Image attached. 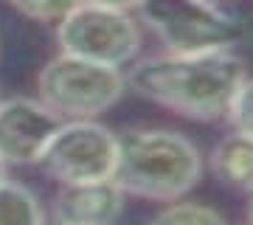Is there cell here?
Wrapping results in <instances>:
<instances>
[{
	"label": "cell",
	"mask_w": 253,
	"mask_h": 225,
	"mask_svg": "<svg viewBox=\"0 0 253 225\" xmlns=\"http://www.w3.org/2000/svg\"><path fill=\"white\" fill-rule=\"evenodd\" d=\"M248 71L234 51L149 56L126 73V88L191 121H217L228 116Z\"/></svg>",
	"instance_id": "6da1fadb"
},
{
	"label": "cell",
	"mask_w": 253,
	"mask_h": 225,
	"mask_svg": "<svg viewBox=\"0 0 253 225\" xmlns=\"http://www.w3.org/2000/svg\"><path fill=\"white\" fill-rule=\"evenodd\" d=\"M200 178V149L177 130L141 127L118 135V161L113 180L126 194L155 203H172L189 194Z\"/></svg>",
	"instance_id": "7a4b0ae2"
},
{
	"label": "cell",
	"mask_w": 253,
	"mask_h": 225,
	"mask_svg": "<svg viewBox=\"0 0 253 225\" xmlns=\"http://www.w3.org/2000/svg\"><path fill=\"white\" fill-rule=\"evenodd\" d=\"M126 90V76L121 68L101 65L84 56L62 51L40 71L37 79V96L51 107L62 121L71 118H96Z\"/></svg>",
	"instance_id": "3957f363"
},
{
	"label": "cell",
	"mask_w": 253,
	"mask_h": 225,
	"mask_svg": "<svg viewBox=\"0 0 253 225\" xmlns=\"http://www.w3.org/2000/svg\"><path fill=\"white\" fill-rule=\"evenodd\" d=\"M138 11L169 54L234 51L245 34L239 20L206 0H141Z\"/></svg>",
	"instance_id": "277c9868"
},
{
	"label": "cell",
	"mask_w": 253,
	"mask_h": 225,
	"mask_svg": "<svg viewBox=\"0 0 253 225\" xmlns=\"http://www.w3.org/2000/svg\"><path fill=\"white\" fill-rule=\"evenodd\" d=\"M59 48L93 62L124 68L141 48V28L124 9L84 3L73 6L56 26Z\"/></svg>",
	"instance_id": "5b68a950"
},
{
	"label": "cell",
	"mask_w": 253,
	"mask_h": 225,
	"mask_svg": "<svg viewBox=\"0 0 253 225\" xmlns=\"http://www.w3.org/2000/svg\"><path fill=\"white\" fill-rule=\"evenodd\" d=\"M116 161L118 135L113 130L101 127L93 118H71L59 124L37 163L48 178H54L62 186V183L113 178Z\"/></svg>",
	"instance_id": "8992f818"
},
{
	"label": "cell",
	"mask_w": 253,
	"mask_h": 225,
	"mask_svg": "<svg viewBox=\"0 0 253 225\" xmlns=\"http://www.w3.org/2000/svg\"><path fill=\"white\" fill-rule=\"evenodd\" d=\"M62 118L40 99L0 101V161L26 166L37 163Z\"/></svg>",
	"instance_id": "52a82bcc"
},
{
	"label": "cell",
	"mask_w": 253,
	"mask_h": 225,
	"mask_svg": "<svg viewBox=\"0 0 253 225\" xmlns=\"http://www.w3.org/2000/svg\"><path fill=\"white\" fill-rule=\"evenodd\" d=\"M126 191L113 178L62 183L54 197V217L65 225H107L116 223L124 211Z\"/></svg>",
	"instance_id": "ba28073f"
},
{
	"label": "cell",
	"mask_w": 253,
	"mask_h": 225,
	"mask_svg": "<svg viewBox=\"0 0 253 225\" xmlns=\"http://www.w3.org/2000/svg\"><path fill=\"white\" fill-rule=\"evenodd\" d=\"M214 178L234 191H253V135L234 130L211 152Z\"/></svg>",
	"instance_id": "9c48e42d"
},
{
	"label": "cell",
	"mask_w": 253,
	"mask_h": 225,
	"mask_svg": "<svg viewBox=\"0 0 253 225\" xmlns=\"http://www.w3.org/2000/svg\"><path fill=\"white\" fill-rule=\"evenodd\" d=\"M42 206L31 189L11 183V180H0V223H42Z\"/></svg>",
	"instance_id": "30bf717a"
},
{
	"label": "cell",
	"mask_w": 253,
	"mask_h": 225,
	"mask_svg": "<svg viewBox=\"0 0 253 225\" xmlns=\"http://www.w3.org/2000/svg\"><path fill=\"white\" fill-rule=\"evenodd\" d=\"M155 223H174V225H211V223H225V217L217 208L206 203H191V200H172L155 214Z\"/></svg>",
	"instance_id": "8fae6325"
},
{
	"label": "cell",
	"mask_w": 253,
	"mask_h": 225,
	"mask_svg": "<svg viewBox=\"0 0 253 225\" xmlns=\"http://www.w3.org/2000/svg\"><path fill=\"white\" fill-rule=\"evenodd\" d=\"M9 3L20 14L37 20V23H59L82 0H9Z\"/></svg>",
	"instance_id": "7c38bea8"
},
{
	"label": "cell",
	"mask_w": 253,
	"mask_h": 225,
	"mask_svg": "<svg viewBox=\"0 0 253 225\" xmlns=\"http://www.w3.org/2000/svg\"><path fill=\"white\" fill-rule=\"evenodd\" d=\"M228 121L234 130L245 135H253V79L245 76V82L239 85L236 90L234 101H231V107H228Z\"/></svg>",
	"instance_id": "4fadbf2b"
},
{
	"label": "cell",
	"mask_w": 253,
	"mask_h": 225,
	"mask_svg": "<svg viewBox=\"0 0 253 225\" xmlns=\"http://www.w3.org/2000/svg\"><path fill=\"white\" fill-rule=\"evenodd\" d=\"M84 3H96V6H110V9H138L141 6V0H84Z\"/></svg>",
	"instance_id": "5bb4252c"
},
{
	"label": "cell",
	"mask_w": 253,
	"mask_h": 225,
	"mask_svg": "<svg viewBox=\"0 0 253 225\" xmlns=\"http://www.w3.org/2000/svg\"><path fill=\"white\" fill-rule=\"evenodd\" d=\"M248 220L253 223V191H248Z\"/></svg>",
	"instance_id": "9a60e30c"
},
{
	"label": "cell",
	"mask_w": 253,
	"mask_h": 225,
	"mask_svg": "<svg viewBox=\"0 0 253 225\" xmlns=\"http://www.w3.org/2000/svg\"><path fill=\"white\" fill-rule=\"evenodd\" d=\"M3 178H6V163L0 161V180H3Z\"/></svg>",
	"instance_id": "2e32d148"
},
{
	"label": "cell",
	"mask_w": 253,
	"mask_h": 225,
	"mask_svg": "<svg viewBox=\"0 0 253 225\" xmlns=\"http://www.w3.org/2000/svg\"><path fill=\"white\" fill-rule=\"evenodd\" d=\"M206 3H214V6H217V3H222V0H206Z\"/></svg>",
	"instance_id": "e0dca14e"
}]
</instances>
